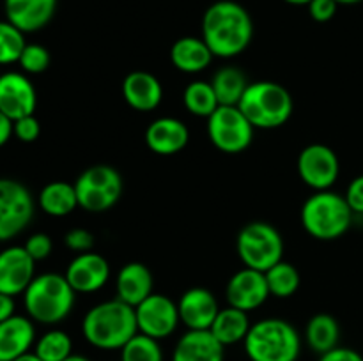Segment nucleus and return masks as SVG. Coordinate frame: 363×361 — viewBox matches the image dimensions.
I'll return each instance as SVG.
<instances>
[{"mask_svg":"<svg viewBox=\"0 0 363 361\" xmlns=\"http://www.w3.org/2000/svg\"><path fill=\"white\" fill-rule=\"evenodd\" d=\"M202 39L215 57L233 59L250 46L254 20L240 2L218 0L202 16Z\"/></svg>","mask_w":363,"mask_h":361,"instance_id":"1","label":"nucleus"},{"mask_svg":"<svg viewBox=\"0 0 363 361\" xmlns=\"http://www.w3.org/2000/svg\"><path fill=\"white\" fill-rule=\"evenodd\" d=\"M82 333L96 349L121 350L138 333L135 308L119 297L103 301L85 314Z\"/></svg>","mask_w":363,"mask_h":361,"instance_id":"2","label":"nucleus"},{"mask_svg":"<svg viewBox=\"0 0 363 361\" xmlns=\"http://www.w3.org/2000/svg\"><path fill=\"white\" fill-rule=\"evenodd\" d=\"M77 292L64 275L43 273L35 276L23 292L27 315L39 324L53 326L62 322L74 306Z\"/></svg>","mask_w":363,"mask_h":361,"instance_id":"3","label":"nucleus"},{"mask_svg":"<svg viewBox=\"0 0 363 361\" xmlns=\"http://www.w3.org/2000/svg\"><path fill=\"white\" fill-rule=\"evenodd\" d=\"M243 347L250 361H298L301 336L291 322L269 317L252 324Z\"/></svg>","mask_w":363,"mask_h":361,"instance_id":"4","label":"nucleus"},{"mask_svg":"<svg viewBox=\"0 0 363 361\" xmlns=\"http://www.w3.org/2000/svg\"><path fill=\"white\" fill-rule=\"evenodd\" d=\"M354 212L344 195L335 191H315L301 207V225L318 241H335L350 230Z\"/></svg>","mask_w":363,"mask_h":361,"instance_id":"5","label":"nucleus"},{"mask_svg":"<svg viewBox=\"0 0 363 361\" xmlns=\"http://www.w3.org/2000/svg\"><path fill=\"white\" fill-rule=\"evenodd\" d=\"M238 108L255 130H277L291 119L294 101L284 85L261 80L248 85Z\"/></svg>","mask_w":363,"mask_h":361,"instance_id":"6","label":"nucleus"},{"mask_svg":"<svg viewBox=\"0 0 363 361\" xmlns=\"http://www.w3.org/2000/svg\"><path fill=\"white\" fill-rule=\"evenodd\" d=\"M236 250L245 268L266 273L284 260V237L272 223L250 222L238 232Z\"/></svg>","mask_w":363,"mask_h":361,"instance_id":"7","label":"nucleus"},{"mask_svg":"<svg viewBox=\"0 0 363 361\" xmlns=\"http://www.w3.org/2000/svg\"><path fill=\"white\" fill-rule=\"evenodd\" d=\"M78 205L89 212H105L119 202L124 183L119 170L110 165H94L78 176L74 183Z\"/></svg>","mask_w":363,"mask_h":361,"instance_id":"8","label":"nucleus"},{"mask_svg":"<svg viewBox=\"0 0 363 361\" xmlns=\"http://www.w3.org/2000/svg\"><path fill=\"white\" fill-rule=\"evenodd\" d=\"M250 120L238 106L220 105L211 117H208V137L218 151L225 154H240L254 142Z\"/></svg>","mask_w":363,"mask_h":361,"instance_id":"9","label":"nucleus"},{"mask_svg":"<svg viewBox=\"0 0 363 361\" xmlns=\"http://www.w3.org/2000/svg\"><path fill=\"white\" fill-rule=\"evenodd\" d=\"M34 198L16 179L0 177V241L20 236L34 218Z\"/></svg>","mask_w":363,"mask_h":361,"instance_id":"10","label":"nucleus"},{"mask_svg":"<svg viewBox=\"0 0 363 361\" xmlns=\"http://www.w3.org/2000/svg\"><path fill=\"white\" fill-rule=\"evenodd\" d=\"M300 179L314 191L330 190L340 176L337 152L325 144H311L298 156Z\"/></svg>","mask_w":363,"mask_h":361,"instance_id":"11","label":"nucleus"},{"mask_svg":"<svg viewBox=\"0 0 363 361\" xmlns=\"http://www.w3.org/2000/svg\"><path fill=\"white\" fill-rule=\"evenodd\" d=\"M138 333L163 340L172 335L179 326V308L170 297L152 292L147 299L135 306Z\"/></svg>","mask_w":363,"mask_h":361,"instance_id":"12","label":"nucleus"},{"mask_svg":"<svg viewBox=\"0 0 363 361\" xmlns=\"http://www.w3.org/2000/svg\"><path fill=\"white\" fill-rule=\"evenodd\" d=\"M272 296L268 289V282L262 271L243 268L230 276L225 289V297L229 306L243 311H254L268 301Z\"/></svg>","mask_w":363,"mask_h":361,"instance_id":"13","label":"nucleus"},{"mask_svg":"<svg viewBox=\"0 0 363 361\" xmlns=\"http://www.w3.org/2000/svg\"><path fill=\"white\" fill-rule=\"evenodd\" d=\"M38 106V92L32 81L18 71L0 74V112L11 120L34 115Z\"/></svg>","mask_w":363,"mask_h":361,"instance_id":"14","label":"nucleus"},{"mask_svg":"<svg viewBox=\"0 0 363 361\" xmlns=\"http://www.w3.org/2000/svg\"><path fill=\"white\" fill-rule=\"evenodd\" d=\"M35 278V260L23 246L0 251V294L20 296Z\"/></svg>","mask_w":363,"mask_h":361,"instance_id":"15","label":"nucleus"},{"mask_svg":"<svg viewBox=\"0 0 363 361\" xmlns=\"http://www.w3.org/2000/svg\"><path fill=\"white\" fill-rule=\"evenodd\" d=\"M64 276L74 292H98L110 280V264L103 255L85 251V253H78L69 262Z\"/></svg>","mask_w":363,"mask_h":361,"instance_id":"16","label":"nucleus"},{"mask_svg":"<svg viewBox=\"0 0 363 361\" xmlns=\"http://www.w3.org/2000/svg\"><path fill=\"white\" fill-rule=\"evenodd\" d=\"M177 308H179L181 322L188 329H195V331L211 329L213 322H215L216 315L220 311L215 294L211 290L204 289V287L188 289L181 296Z\"/></svg>","mask_w":363,"mask_h":361,"instance_id":"17","label":"nucleus"},{"mask_svg":"<svg viewBox=\"0 0 363 361\" xmlns=\"http://www.w3.org/2000/svg\"><path fill=\"white\" fill-rule=\"evenodd\" d=\"M6 20L23 34L38 32L52 21L57 11V0H4Z\"/></svg>","mask_w":363,"mask_h":361,"instance_id":"18","label":"nucleus"},{"mask_svg":"<svg viewBox=\"0 0 363 361\" xmlns=\"http://www.w3.org/2000/svg\"><path fill=\"white\" fill-rule=\"evenodd\" d=\"M190 140V131L176 117H160L145 130V144L155 154L174 156L183 151Z\"/></svg>","mask_w":363,"mask_h":361,"instance_id":"19","label":"nucleus"},{"mask_svg":"<svg viewBox=\"0 0 363 361\" xmlns=\"http://www.w3.org/2000/svg\"><path fill=\"white\" fill-rule=\"evenodd\" d=\"M35 343L34 321L23 315H13L0 322V361H14L30 353Z\"/></svg>","mask_w":363,"mask_h":361,"instance_id":"20","label":"nucleus"},{"mask_svg":"<svg viewBox=\"0 0 363 361\" xmlns=\"http://www.w3.org/2000/svg\"><path fill=\"white\" fill-rule=\"evenodd\" d=\"M123 98L137 112H152L160 106L163 87L147 71H133L123 80Z\"/></svg>","mask_w":363,"mask_h":361,"instance_id":"21","label":"nucleus"},{"mask_svg":"<svg viewBox=\"0 0 363 361\" xmlns=\"http://www.w3.org/2000/svg\"><path fill=\"white\" fill-rule=\"evenodd\" d=\"M172 361H225V347L209 329H188L174 347Z\"/></svg>","mask_w":363,"mask_h":361,"instance_id":"22","label":"nucleus"},{"mask_svg":"<svg viewBox=\"0 0 363 361\" xmlns=\"http://www.w3.org/2000/svg\"><path fill=\"white\" fill-rule=\"evenodd\" d=\"M152 287L155 278L151 269L142 262H130L123 265L116 280L117 297L133 308L151 296Z\"/></svg>","mask_w":363,"mask_h":361,"instance_id":"23","label":"nucleus"},{"mask_svg":"<svg viewBox=\"0 0 363 361\" xmlns=\"http://www.w3.org/2000/svg\"><path fill=\"white\" fill-rule=\"evenodd\" d=\"M213 52L202 38H194V35H186V38L177 39L170 48V60H172L174 67L183 73L195 74L204 71L213 62Z\"/></svg>","mask_w":363,"mask_h":361,"instance_id":"24","label":"nucleus"},{"mask_svg":"<svg viewBox=\"0 0 363 361\" xmlns=\"http://www.w3.org/2000/svg\"><path fill=\"white\" fill-rule=\"evenodd\" d=\"M252 324L248 321V314L243 310H238L234 306L220 308L218 315H216L215 322H213L211 329L216 340L222 343L223 347L236 345V343L245 342L248 331H250Z\"/></svg>","mask_w":363,"mask_h":361,"instance_id":"25","label":"nucleus"},{"mask_svg":"<svg viewBox=\"0 0 363 361\" xmlns=\"http://www.w3.org/2000/svg\"><path fill=\"white\" fill-rule=\"evenodd\" d=\"M38 204L43 212L53 218H64L78 207V195L74 184L66 180H53L41 190Z\"/></svg>","mask_w":363,"mask_h":361,"instance_id":"26","label":"nucleus"},{"mask_svg":"<svg viewBox=\"0 0 363 361\" xmlns=\"http://www.w3.org/2000/svg\"><path fill=\"white\" fill-rule=\"evenodd\" d=\"M305 342L315 354H325L339 347L340 324L333 315L318 314L307 322L305 328Z\"/></svg>","mask_w":363,"mask_h":361,"instance_id":"27","label":"nucleus"},{"mask_svg":"<svg viewBox=\"0 0 363 361\" xmlns=\"http://www.w3.org/2000/svg\"><path fill=\"white\" fill-rule=\"evenodd\" d=\"M213 91H215L216 98H218L220 105L225 106H238L241 98H243L245 91L250 84L247 80V74L236 66H225L220 67L211 78Z\"/></svg>","mask_w":363,"mask_h":361,"instance_id":"28","label":"nucleus"},{"mask_svg":"<svg viewBox=\"0 0 363 361\" xmlns=\"http://www.w3.org/2000/svg\"><path fill=\"white\" fill-rule=\"evenodd\" d=\"M264 276L266 282H268L269 294L275 297H280V299H287V297L294 296L298 292V289H300V271L291 262H277L273 268H269L264 273Z\"/></svg>","mask_w":363,"mask_h":361,"instance_id":"29","label":"nucleus"},{"mask_svg":"<svg viewBox=\"0 0 363 361\" xmlns=\"http://www.w3.org/2000/svg\"><path fill=\"white\" fill-rule=\"evenodd\" d=\"M183 101L188 112L197 117H211L215 110L218 108L220 103L213 91L211 81H191L183 92Z\"/></svg>","mask_w":363,"mask_h":361,"instance_id":"30","label":"nucleus"},{"mask_svg":"<svg viewBox=\"0 0 363 361\" xmlns=\"http://www.w3.org/2000/svg\"><path fill=\"white\" fill-rule=\"evenodd\" d=\"M34 353L41 361H66L73 354V340L62 329H50L35 340Z\"/></svg>","mask_w":363,"mask_h":361,"instance_id":"31","label":"nucleus"},{"mask_svg":"<svg viewBox=\"0 0 363 361\" xmlns=\"http://www.w3.org/2000/svg\"><path fill=\"white\" fill-rule=\"evenodd\" d=\"M121 361H163L160 340L151 338L144 333H137L121 349Z\"/></svg>","mask_w":363,"mask_h":361,"instance_id":"32","label":"nucleus"},{"mask_svg":"<svg viewBox=\"0 0 363 361\" xmlns=\"http://www.w3.org/2000/svg\"><path fill=\"white\" fill-rule=\"evenodd\" d=\"M25 45L27 41L23 32L11 21L0 20V66L18 62Z\"/></svg>","mask_w":363,"mask_h":361,"instance_id":"33","label":"nucleus"},{"mask_svg":"<svg viewBox=\"0 0 363 361\" xmlns=\"http://www.w3.org/2000/svg\"><path fill=\"white\" fill-rule=\"evenodd\" d=\"M50 52L45 46L38 45V42H27L21 52L18 64H20L21 71L27 74H39L45 73L50 66Z\"/></svg>","mask_w":363,"mask_h":361,"instance_id":"34","label":"nucleus"},{"mask_svg":"<svg viewBox=\"0 0 363 361\" xmlns=\"http://www.w3.org/2000/svg\"><path fill=\"white\" fill-rule=\"evenodd\" d=\"M13 134L23 144H32L41 134V124L35 119V115H25L13 120Z\"/></svg>","mask_w":363,"mask_h":361,"instance_id":"35","label":"nucleus"},{"mask_svg":"<svg viewBox=\"0 0 363 361\" xmlns=\"http://www.w3.org/2000/svg\"><path fill=\"white\" fill-rule=\"evenodd\" d=\"M23 248L27 250V253L38 262V260H45L46 257H50L53 243L52 239H50L48 234L38 232V234H32V236L25 241Z\"/></svg>","mask_w":363,"mask_h":361,"instance_id":"36","label":"nucleus"},{"mask_svg":"<svg viewBox=\"0 0 363 361\" xmlns=\"http://www.w3.org/2000/svg\"><path fill=\"white\" fill-rule=\"evenodd\" d=\"M64 244L77 253H85L94 248V236L87 229H71L64 236Z\"/></svg>","mask_w":363,"mask_h":361,"instance_id":"37","label":"nucleus"},{"mask_svg":"<svg viewBox=\"0 0 363 361\" xmlns=\"http://www.w3.org/2000/svg\"><path fill=\"white\" fill-rule=\"evenodd\" d=\"M307 7L312 20L318 21V23H326L337 14L339 4L335 0H312Z\"/></svg>","mask_w":363,"mask_h":361,"instance_id":"38","label":"nucleus"},{"mask_svg":"<svg viewBox=\"0 0 363 361\" xmlns=\"http://www.w3.org/2000/svg\"><path fill=\"white\" fill-rule=\"evenodd\" d=\"M346 200L354 214H363V176L354 177L346 190Z\"/></svg>","mask_w":363,"mask_h":361,"instance_id":"39","label":"nucleus"},{"mask_svg":"<svg viewBox=\"0 0 363 361\" xmlns=\"http://www.w3.org/2000/svg\"><path fill=\"white\" fill-rule=\"evenodd\" d=\"M319 361H363V356L358 350L350 349V347H335L328 353L321 354Z\"/></svg>","mask_w":363,"mask_h":361,"instance_id":"40","label":"nucleus"},{"mask_svg":"<svg viewBox=\"0 0 363 361\" xmlns=\"http://www.w3.org/2000/svg\"><path fill=\"white\" fill-rule=\"evenodd\" d=\"M14 308H16V304H14V297L13 296H7V294H0V322L7 321V319H11L14 314Z\"/></svg>","mask_w":363,"mask_h":361,"instance_id":"41","label":"nucleus"},{"mask_svg":"<svg viewBox=\"0 0 363 361\" xmlns=\"http://www.w3.org/2000/svg\"><path fill=\"white\" fill-rule=\"evenodd\" d=\"M11 137H13V120L0 112V147H4Z\"/></svg>","mask_w":363,"mask_h":361,"instance_id":"42","label":"nucleus"},{"mask_svg":"<svg viewBox=\"0 0 363 361\" xmlns=\"http://www.w3.org/2000/svg\"><path fill=\"white\" fill-rule=\"evenodd\" d=\"M14 361H41V357H38V354L34 353V350H30V353L23 354V356L16 357Z\"/></svg>","mask_w":363,"mask_h":361,"instance_id":"43","label":"nucleus"},{"mask_svg":"<svg viewBox=\"0 0 363 361\" xmlns=\"http://www.w3.org/2000/svg\"><path fill=\"white\" fill-rule=\"evenodd\" d=\"M284 2L291 4V6H308L312 0H284Z\"/></svg>","mask_w":363,"mask_h":361,"instance_id":"44","label":"nucleus"},{"mask_svg":"<svg viewBox=\"0 0 363 361\" xmlns=\"http://www.w3.org/2000/svg\"><path fill=\"white\" fill-rule=\"evenodd\" d=\"M66 361H91V360H89V357H85V356H82V354H71V356L67 357Z\"/></svg>","mask_w":363,"mask_h":361,"instance_id":"45","label":"nucleus"},{"mask_svg":"<svg viewBox=\"0 0 363 361\" xmlns=\"http://www.w3.org/2000/svg\"><path fill=\"white\" fill-rule=\"evenodd\" d=\"M339 6H354V4H360L363 0H335Z\"/></svg>","mask_w":363,"mask_h":361,"instance_id":"46","label":"nucleus"}]
</instances>
